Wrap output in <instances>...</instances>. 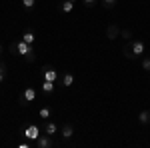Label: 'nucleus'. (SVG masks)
<instances>
[{"label": "nucleus", "instance_id": "1", "mask_svg": "<svg viewBox=\"0 0 150 148\" xmlns=\"http://www.w3.org/2000/svg\"><path fill=\"white\" fill-rule=\"evenodd\" d=\"M22 136L28 138L30 142H36L38 136H40V128H38V124H26V126H22Z\"/></svg>", "mask_w": 150, "mask_h": 148}, {"label": "nucleus", "instance_id": "2", "mask_svg": "<svg viewBox=\"0 0 150 148\" xmlns=\"http://www.w3.org/2000/svg\"><path fill=\"white\" fill-rule=\"evenodd\" d=\"M34 98H36V88H34V86H26L18 100H20V104H22V106H28L30 102H34Z\"/></svg>", "mask_w": 150, "mask_h": 148}, {"label": "nucleus", "instance_id": "3", "mask_svg": "<svg viewBox=\"0 0 150 148\" xmlns=\"http://www.w3.org/2000/svg\"><path fill=\"white\" fill-rule=\"evenodd\" d=\"M128 44H130V48H132V52H134V56H136V58H140L142 54H144V52H146V44H144L142 40H136V38H132Z\"/></svg>", "mask_w": 150, "mask_h": 148}, {"label": "nucleus", "instance_id": "4", "mask_svg": "<svg viewBox=\"0 0 150 148\" xmlns=\"http://www.w3.org/2000/svg\"><path fill=\"white\" fill-rule=\"evenodd\" d=\"M42 78L50 80V82H56L58 80V70L54 68V66H44V68H42Z\"/></svg>", "mask_w": 150, "mask_h": 148}, {"label": "nucleus", "instance_id": "5", "mask_svg": "<svg viewBox=\"0 0 150 148\" xmlns=\"http://www.w3.org/2000/svg\"><path fill=\"white\" fill-rule=\"evenodd\" d=\"M36 146L38 148H52L54 146V140H52V136H48V134H40L38 140H36Z\"/></svg>", "mask_w": 150, "mask_h": 148}, {"label": "nucleus", "instance_id": "6", "mask_svg": "<svg viewBox=\"0 0 150 148\" xmlns=\"http://www.w3.org/2000/svg\"><path fill=\"white\" fill-rule=\"evenodd\" d=\"M120 34V28L116 26V24H108V28H106V38L108 40H116Z\"/></svg>", "mask_w": 150, "mask_h": 148}, {"label": "nucleus", "instance_id": "7", "mask_svg": "<svg viewBox=\"0 0 150 148\" xmlns=\"http://www.w3.org/2000/svg\"><path fill=\"white\" fill-rule=\"evenodd\" d=\"M56 132H58L56 122H52V120H46V124H44V134H48V136H54Z\"/></svg>", "mask_w": 150, "mask_h": 148}, {"label": "nucleus", "instance_id": "8", "mask_svg": "<svg viewBox=\"0 0 150 148\" xmlns=\"http://www.w3.org/2000/svg\"><path fill=\"white\" fill-rule=\"evenodd\" d=\"M60 136L66 138V140L74 136V128H72V124H64L62 126V128H60Z\"/></svg>", "mask_w": 150, "mask_h": 148}, {"label": "nucleus", "instance_id": "9", "mask_svg": "<svg viewBox=\"0 0 150 148\" xmlns=\"http://www.w3.org/2000/svg\"><path fill=\"white\" fill-rule=\"evenodd\" d=\"M54 84H56V82H50V80H44V82H42V92H44L46 96H50V94L54 92Z\"/></svg>", "mask_w": 150, "mask_h": 148}, {"label": "nucleus", "instance_id": "10", "mask_svg": "<svg viewBox=\"0 0 150 148\" xmlns=\"http://www.w3.org/2000/svg\"><path fill=\"white\" fill-rule=\"evenodd\" d=\"M60 82H62V86H64V88H68V86L74 84V76H72L70 72H66V74H62V80H60Z\"/></svg>", "mask_w": 150, "mask_h": 148}, {"label": "nucleus", "instance_id": "11", "mask_svg": "<svg viewBox=\"0 0 150 148\" xmlns=\"http://www.w3.org/2000/svg\"><path fill=\"white\" fill-rule=\"evenodd\" d=\"M138 122L140 124H150V110H142V112L138 114Z\"/></svg>", "mask_w": 150, "mask_h": 148}, {"label": "nucleus", "instance_id": "12", "mask_svg": "<svg viewBox=\"0 0 150 148\" xmlns=\"http://www.w3.org/2000/svg\"><path fill=\"white\" fill-rule=\"evenodd\" d=\"M22 40H24V42H28V44H34V42H36L34 32H32V30H26V32L22 34Z\"/></svg>", "mask_w": 150, "mask_h": 148}, {"label": "nucleus", "instance_id": "13", "mask_svg": "<svg viewBox=\"0 0 150 148\" xmlns=\"http://www.w3.org/2000/svg\"><path fill=\"white\" fill-rule=\"evenodd\" d=\"M60 10L66 12V14H68V12H72V10H74V2H70V0H64V2L60 4Z\"/></svg>", "mask_w": 150, "mask_h": 148}, {"label": "nucleus", "instance_id": "14", "mask_svg": "<svg viewBox=\"0 0 150 148\" xmlns=\"http://www.w3.org/2000/svg\"><path fill=\"white\" fill-rule=\"evenodd\" d=\"M38 116H40V118H50V116H52V110H50L48 106H44V108H40Z\"/></svg>", "mask_w": 150, "mask_h": 148}, {"label": "nucleus", "instance_id": "15", "mask_svg": "<svg viewBox=\"0 0 150 148\" xmlns=\"http://www.w3.org/2000/svg\"><path fill=\"white\" fill-rule=\"evenodd\" d=\"M22 6H24V10L30 12V10L36 6V0H22Z\"/></svg>", "mask_w": 150, "mask_h": 148}, {"label": "nucleus", "instance_id": "16", "mask_svg": "<svg viewBox=\"0 0 150 148\" xmlns=\"http://www.w3.org/2000/svg\"><path fill=\"white\" fill-rule=\"evenodd\" d=\"M124 56H126L128 60H134V58H136V56H134V52H132V48H130V44L124 46Z\"/></svg>", "mask_w": 150, "mask_h": 148}, {"label": "nucleus", "instance_id": "17", "mask_svg": "<svg viewBox=\"0 0 150 148\" xmlns=\"http://www.w3.org/2000/svg\"><path fill=\"white\" fill-rule=\"evenodd\" d=\"M142 70L150 72V56H144V58H142Z\"/></svg>", "mask_w": 150, "mask_h": 148}, {"label": "nucleus", "instance_id": "18", "mask_svg": "<svg viewBox=\"0 0 150 148\" xmlns=\"http://www.w3.org/2000/svg\"><path fill=\"white\" fill-rule=\"evenodd\" d=\"M116 2H118V0H102V6L104 8H114Z\"/></svg>", "mask_w": 150, "mask_h": 148}, {"label": "nucleus", "instance_id": "19", "mask_svg": "<svg viewBox=\"0 0 150 148\" xmlns=\"http://www.w3.org/2000/svg\"><path fill=\"white\" fill-rule=\"evenodd\" d=\"M4 80H6V66L0 62V84H2Z\"/></svg>", "mask_w": 150, "mask_h": 148}, {"label": "nucleus", "instance_id": "20", "mask_svg": "<svg viewBox=\"0 0 150 148\" xmlns=\"http://www.w3.org/2000/svg\"><path fill=\"white\" fill-rule=\"evenodd\" d=\"M120 36H122V38H126L128 42L132 40V32H130V30H120Z\"/></svg>", "mask_w": 150, "mask_h": 148}, {"label": "nucleus", "instance_id": "21", "mask_svg": "<svg viewBox=\"0 0 150 148\" xmlns=\"http://www.w3.org/2000/svg\"><path fill=\"white\" fill-rule=\"evenodd\" d=\"M8 50H10V54H14V56H16V42H12Z\"/></svg>", "mask_w": 150, "mask_h": 148}, {"label": "nucleus", "instance_id": "22", "mask_svg": "<svg viewBox=\"0 0 150 148\" xmlns=\"http://www.w3.org/2000/svg\"><path fill=\"white\" fill-rule=\"evenodd\" d=\"M20 148H30V142H20Z\"/></svg>", "mask_w": 150, "mask_h": 148}, {"label": "nucleus", "instance_id": "23", "mask_svg": "<svg viewBox=\"0 0 150 148\" xmlns=\"http://www.w3.org/2000/svg\"><path fill=\"white\" fill-rule=\"evenodd\" d=\"M94 2H96V0H84V4H88V6H92Z\"/></svg>", "mask_w": 150, "mask_h": 148}, {"label": "nucleus", "instance_id": "24", "mask_svg": "<svg viewBox=\"0 0 150 148\" xmlns=\"http://www.w3.org/2000/svg\"><path fill=\"white\" fill-rule=\"evenodd\" d=\"M0 52H2V44H0Z\"/></svg>", "mask_w": 150, "mask_h": 148}, {"label": "nucleus", "instance_id": "25", "mask_svg": "<svg viewBox=\"0 0 150 148\" xmlns=\"http://www.w3.org/2000/svg\"><path fill=\"white\" fill-rule=\"evenodd\" d=\"M70 2H76V0H70Z\"/></svg>", "mask_w": 150, "mask_h": 148}]
</instances>
